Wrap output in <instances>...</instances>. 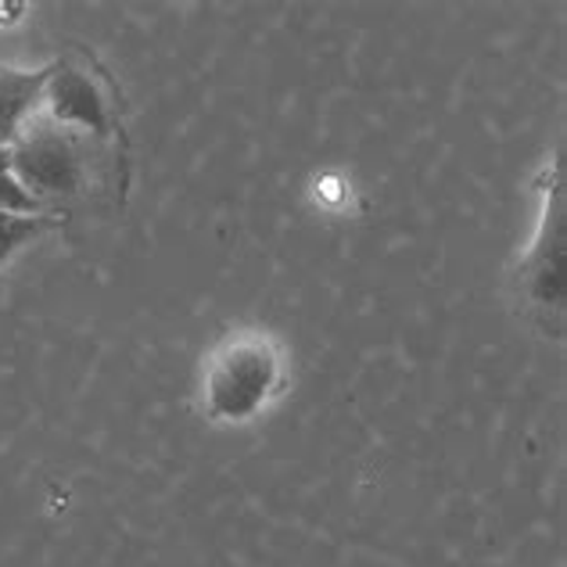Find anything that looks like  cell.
<instances>
[{"mask_svg":"<svg viewBox=\"0 0 567 567\" xmlns=\"http://www.w3.org/2000/svg\"><path fill=\"white\" fill-rule=\"evenodd\" d=\"M54 227V216H19V213H0V270L19 256L22 248L40 241L43 234Z\"/></svg>","mask_w":567,"mask_h":567,"instance_id":"obj_6","label":"cell"},{"mask_svg":"<svg viewBox=\"0 0 567 567\" xmlns=\"http://www.w3.org/2000/svg\"><path fill=\"white\" fill-rule=\"evenodd\" d=\"M40 112L58 130H83L97 141L112 137L115 112L104 86L86 69L76 65H48V83H43Z\"/></svg>","mask_w":567,"mask_h":567,"instance_id":"obj_3","label":"cell"},{"mask_svg":"<svg viewBox=\"0 0 567 567\" xmlns=\"http://www.w3.org/2000/svg\"><path fill=\"white\" fill-rule=\"evenodd\" d=\"M528 274V291L535 298V306H560V284H564V194L554 187V208L546 205L539 245L532 248V256L525 259Z\"/></svg>","mask_w":567,"mask_h":567,"instance_id":"obj_4","label":"cell"},{"mask_svg":"<svg viewBox=\"0 0 567 567\" xmlns=\"http://www.w3.org/2000/svg\"><path fill=\"white\" fill-rule=\"evenodd\" d=\"M0 213H19V216H40L43 202H37L8 169V158H0Z\"/></svg>","mask_w":567,"mask_h":567,"instance_id":"obj_7","label":"cell"},{"mask_svg":"<svg viewBox=\"0 0 567 567\" xmlns=\"http://www.w3.org/2000/svg\"><path fill=\"white\" fill-rule=\"evenodd\" d=\"M43 83H48V69H0V158H8L11 144L33 126Z\"/></svg>","mask_w":567,"mask_h":567,"instance_id":"obj_5","label":"cell"},{"mask_svg":"<svg viewBox=\"0 0 567 567\" xmlns=\"http://www.w3.org/2000/svg\"><path fill=\"white\" fill-rule=\"evenodd\" d=\"M8 169L14 173L37 202L72 198L86 184V166L72 133L58 126H29L8 152Z\"/></svg>","mask_w":567,"mask_h":567,"instance_id":"obj_1","label":"cell"},{"mask_svg":"<svg viewBox=\"0 0 567 567\" xmlns=\"http://www.w3.org/2000/svg\"><path fill=\"white\" fill-rule=\"evenodd\" d=\"M277 384V360L266 341L245 338L219 355L208 374V410L219 421H248L262 410L266 395Z\"/></svg>","mask_w":567,"mask_h":567,"instance_id":"obj_2","label":"cell"}]
</instances>
